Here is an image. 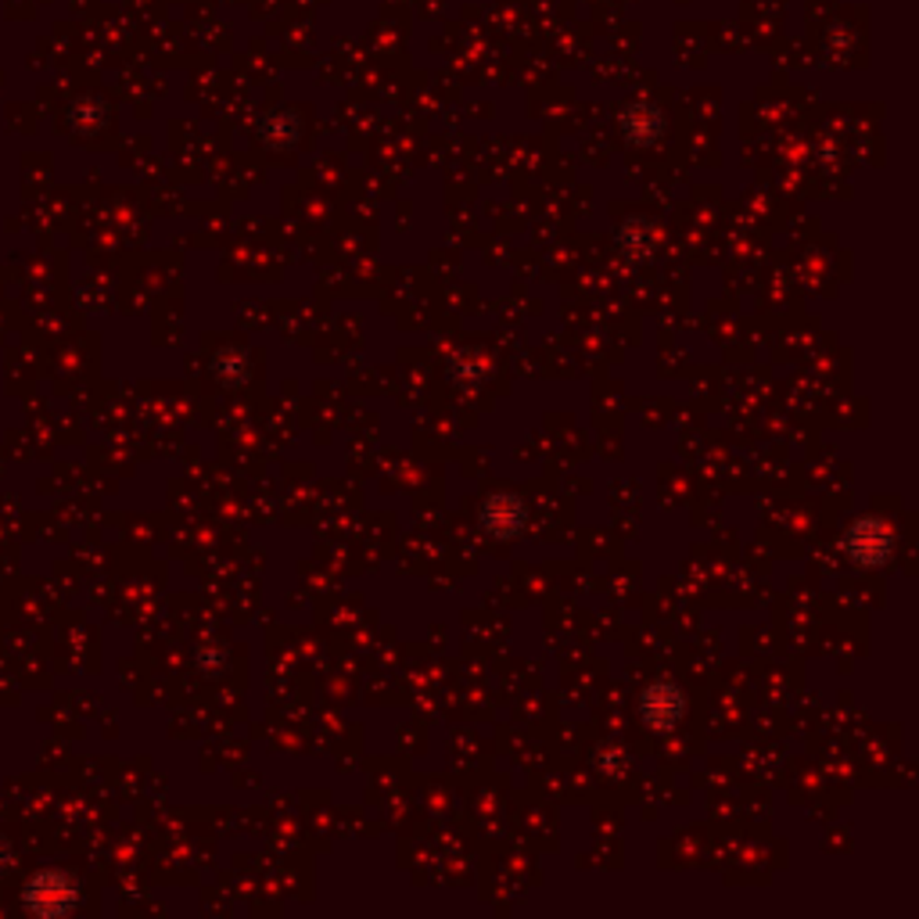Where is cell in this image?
Masks as SVG:
<instances>
[{"label": "cell", "mask_w": 919, "mask_h": 919, "mask_svg": "<svg viewBox=\"0 0 919 919\" xmlns=\"http://www.w3.org/2000/svg\"><path fill=\"white\" fill-rule=\"evenodd\" d=\"M683 711V694L668 683H657L643 694V715L651 726H672Z\"/></svg>", "instance_id": "cell-2"}, {"label": "cell", "mask_w": 919, "mask_h": 919, "mask_svg": "<svg viewBox=\"0 0 919 919\" xmlns=\"http://www.w3.org/2000/svg\"><path fill=\"white\" fill-rule=\"evenodd\" d=\"M848 553L851 557H855V564H866V567H873V564H884L887 561V553H890V535H887V529L881 521H859L855 529L848 532Z\"/></svg>", "instance_id": "cell-1"}]
</instances>
